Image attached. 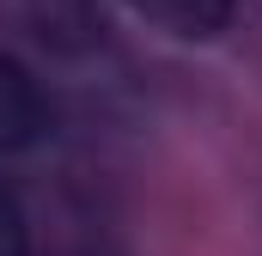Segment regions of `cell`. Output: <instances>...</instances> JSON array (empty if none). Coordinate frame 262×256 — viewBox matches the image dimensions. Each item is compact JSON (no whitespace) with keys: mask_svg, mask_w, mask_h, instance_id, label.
<instances>
[{"mask_svg":"<svg viewBox=\"0 0 262 256\" xmlns=\"http://www.w3.org/2000/svg\"><path fill=\"white\" fill-rule=\"evenodd\" d=\"M43 134H49V98H43L37 73L0 37V153H25Z\"/></svg>","mask_w":262,"mask_h":256,"instance_id":"obj_1","label":"cell"},{"mask_svg":"<svg viewBox=\"0 0 262 256\" xmlns=\"http://www.w3.org/2000/svg\"><path fill=\"white\" fill-rule=\"evenodd\" d=\"M0 12L18 18V31H31L49 49H79V43L98 37L92 0H0Z\"/></svg>","mask_w":262,"mask_h":256,"instance_id":"obj_2","label":"cell"},{"mask_svg":"<svg viewBox=\"0 0 262 256\" xmlns=\"http://www.w3.org/2000/svg\"><path fill=\"white\" fill-rule=\"evenodd\" d=\"M122 6H134L146 25H159L165 37H183V43L220 37L238 12V0H122Z\"/></svg>","mask_w":262,"mask_h":256,"instance_id":"obj_3","label":"cell"},{"mask_svg":"<svg viewBox=\"0 0 262 256\" xmlns=\"http://www.w3.org/2000/svg\"><path fill=\"white\" fill-rule=\"evenodd\" d=\"M0 256H31V220L6 177H0Z\"/></svg>","mask_w":262,"mask_h":256,"instance_id":"obj_4","label":"cell"}]
</instances>
